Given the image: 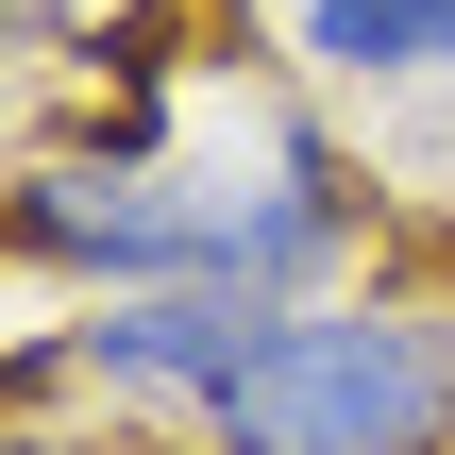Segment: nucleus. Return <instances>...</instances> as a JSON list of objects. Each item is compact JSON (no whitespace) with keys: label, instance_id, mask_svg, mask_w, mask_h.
Masks as SVG:
<instances>
[{"label":"nucleus","instance_id":"obj_1","mask_svg":"<svg viewBox=\"0 0 455 455\" xmlns=\"http://www.w3.org/2000/svg\"><path fill=\"white\" fill-rule=\"evenodd\" d=\"M355 236H371L355 152L321 118H270V101H236L186 152H34V169H0V253L68 270L84 304H118V287L304 304V287L355 270Z\"/></svg>","mask_w":455,"mask_h":455},{"label":"nucleus","instance_id":"obj_4","mask_svg":"<svg viewBox=\"0 0 455 455\" xmlns=\"http://www.w3.org/2000/svg\"><path fill=\"white\" fill-rule=\"evenodd\" d=\"M287 51L321 84H455V0H287Z\"/></svg>","mask_w":455,"mask_h":455},{"label":"nucleus","instance_id":"obj_5","mask_svg":"<svg viewBox=\"0 0 455 455\" xmlns=\"http://www.w3.org/2000/svg\"><path fill=\"white\" fill-rule=\"evenodd\" d=\"M0 455H101V439H34V422H0Z\"/></svg>","mask_w":455,"mask_h":455},{"label":"nucleus","instance_id":"obj_2","mask_svg":"<svg viewBox=\"0 0 455 455\" xmlns=\"http://www.w3.org/2000/svg\"><path fill=\"white\" fill-rule=\"evenodd\" d=\"M203 455H455V287H304L186 422Z\"/></svg>","mask_w":455,"mask_h":455},{"label":"nucleus","instance_id":"obj_3","mask_svg":"<svg viewBox=\"0 0 455 455\" xmlns=\"http://www.w3.org/2000/svg\"><path fill=\"white\" fill-rule=\"evenodd\" d=\"M253 338H270V304H236V287H118V304H84L34 371H68V388H101V405H169V422H203V405L236 388Z\"/></svg>","mask_w":455,"mask_h":455}]
</instances>
